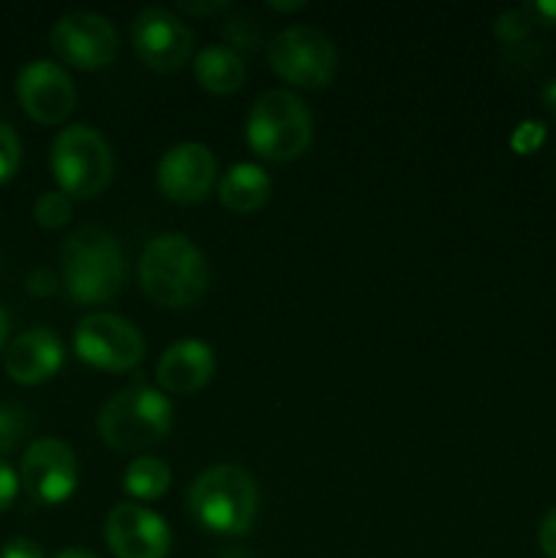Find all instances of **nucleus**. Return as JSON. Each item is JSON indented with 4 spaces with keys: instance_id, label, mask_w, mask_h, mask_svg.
I'll list each match as a JSON object with an SVG mask.
<instances>
[{
    "instance_id": "1",
    "label": "nucleus",
    "mask_w": 556,
    "mask_h": 558,
    "mask_svg": "<svg viewBox=\"0 0 556 558\" xmlns=\"http://www.w3.org/2000/svg\"><path fill=\"white\" fill-rule=\"evenodd\" d=\"M140 283L156 305L189 308L210 287V265L183 234H158L142 251Z\"/></svg>"
},
{
    "instance_id": "2",
    "label": "nucleus",
    "mask_w": 556,
    "mask_h": 558,
    "mask_svg": "<svg viewBox=\"0 0 556 558\" xmlns=\"http://www.w3.org/2000/svg\"><path fill=\"white\" fill-rule=\"evenodd\" d=\"M189 510L202 529L223 537H240L254 526L259 490L251 474L240 466H213L194 480Z\"/></svg>"
},
{
    "instance_id": "3",
    "label": "nucleus",
    "mask_w": 556,
    "mask_h": 558,
    "mask_svg": "<svg viewBox=\"0 0 556 558\" xmlns=\"http://www.w3.org/2000/svg\"><path fill=\"white\" fill-rule=\"evenodd\" d=\"M63 283L71 300L109 303L125 283V256L118 240L98 227H85L63 245Z\"/></svg>"
},
{
    "instance_id": "4",
    "label": "nucleus",
    "mask_w": 556,
    "mask_h": 558,
    "mask_svg": "<svg viewBox=\"0 0 556 558\" xmlns=\"http://www.w3.org/2000/svg\"><path fill=\"white\" fill-rule=\"evenodd\" d=\"M172 428V403L147 385H134L109 398L98 412V436L123 452L145 450Z\"/></svg>"
},
{
    "instance_id": "5",
    "label": "nucleus",
    "mask_w": 556,
    "mask_h": 558,
    "mask_svg": "<svg viewBox=\"0 0 556 558\" xmlns=\"http://www.w3.org/2000/svg\"><path fill=\"white\" fill-rule=\"evenodd\" d=\"M245 136L262 158L287 163L309 150L314 123L305 104L294 93L267 90L251 107Z\"/></svg>"
},
{
    "instance_id": "6",
    "label": "nucleus",
    "mask_w": 556,
    "mask_h": 558,
    "mask_svg": "<svg viewBox=\"0 0 556 558\" xmlns=\"http://www.w3.org/2000/svg\"><path fill=\"white\" fill-rule=\"evenodd\" d=\"M49 163L60 191L80 199L101 194L114 174L112 147L90 125H71L60 131L52 142Z\"/></svg>"
},
{
    "instance_id": "7",
    "label": "nucleus",
    "mask_w": 556,
    "mask_h": 558,
    "mask_svg": "<svg viewBox=\"0 0 556 558\" xmlns=\"http://www.w3.org/2000/svg\"><path fill=\"white\" fill-rule=\"evenodd\" d=\"M267 60L283 82L303 90L330 85L338 69V52L330 38L314 25H292L267 44Z\"/></svg>"
},
{
    "instance_id": "8",
    "label": "nucleus",
    "mask_w": 556,
    "mask_h": 558,
    "mask_svg": "<svg viewBox=\"0 0 556 558\" xmlns=\"http://www.w3.org/2000/svg\"><path fill=\"white\" fill-rule=\"evenodd\" d=\"M74 349L80 360L101 371H129L145 357V338L129 319L114 314H87L76 325Z\"/></svg>"
},
{
    "instance_id": "9",
    "label": "nucleus",
    "mask_w": 556,
    "mask_h": 558,
    "mask_svg": "<svg viewBox=\"0 0 556 558\" xmlns=\"http://www.w3.org/2000/svg\"><path fill=\"white\" fill-rule=\"evenodd\" d=\"M55 54L74 69L93 71L104 69L118 54V31L112 22L90 11H74L55 22L49 36Z\"/></svg>"
},
{
    "instance_id": "10",
    "label": "nucleus",
    "mask_w": 556,
    "mask_h": 558,
    "mask_svg": "<svg viewBox=\"0 0 556 558\" xmlns=\"http://www.w3.org/2000/svg\"><path fill=\"white\" fill-rule=\"evenodd\" d=\"M20 480L27 496L38 505H63L80 480L74 450L60 439L33 441L22 458Z\"/></svg>"
},
{
    "instance_id": "11",
    "label": "nucleus",
    "mask_w": 556,
    "mask_h": 558,
    "mask_svg": "<svg viewBox=\"0 0 556 558\" xmlns=\"http://www.w3.org/2000/svg\"><path fill=\"white\" fill-rule=\"evenodd\" d=\"M131 44L145 65L156 71H178L191 58L194 33L167 9H145L131 27Z\"/></svg>"
},
{
    "instance_id": "12",
    "label": "nucleus",
    "mask_w": 556,
    "mask_h": 558,
    "mask_svg": "<svg viewBox=\"0 0 556 558\" xmlns=\"http://www.w3.org/2000/svg\"><path fill=\"white\" fill-rule=\"evenodd\" d=\"M16 96L22 109L36 123L55 125L71 114L76 90L71 76L52 60H33L16 76Z\"/></svg>"
},
{
    "instance_id": "13",
    "label": "nucleus",
    "mask_w": 556,
    "mask_h": 558,
    "mask_svg": "<svg viewBox=\"0 0 556 558\" xmlns=\"http://www.w3.org/2000/svg\"><path fill=\"white\" fill-rule=\"evenodd\" d=\"M104 537L118 558H167L172 534L167 523L140 505H118L104 523Z\"/></svg>"
},
{
    "instance_id": "14",
    "label": "nucleus",
    "mask_w": 556,
    "mask_h": 558,
    "mask_svg": "<svg viewBox=\"0 0 556 558\" xmlns=\"http://www.w3.org/2000/svg\"><path fill=\"white\" fill-rule=\"evenodd\" d=\"M216 156L200 142H183L164 153L158 163V189L167 199L194 205L210 194L216 183Z\"/></svg>"
},
{
    "instance_id": "15",
    "label": "nucleus",
    "mask_w": 556,
    "mask_h": 558,
    "mask_svg": "<svg viewBox=\"0 0 556 558\" xmlns=\"http://www.w3.org/2000/svg\"><path fill=\"white\" fill-rule=\"evenodd\" d=\"M63 365V343L49 327H33L5 349V374L16 385H41Z\"/></svg>"
},
{
    "instance_id": "16",
    "label": "nucleus",
    "mask_w": 556,
    "mask_h": 558,
    "mask_svg": "<svg viewBox=\"0 0 556 558\" xmlns=\"http://www.w3.org/2000/svg\"><path fill=\"white\" fill-rule=\"evenodd\" d=\"M216 374V354L205 341L185 338V341L172 343L158 360V385L167 392L178 396H191L202 390Z\"/></svg>"
},
{
    "instance_id": "17",
    "label": "nucleus",
    "mask_w": 556,
    "mask_h": 558,
    "mask_svg": "<svg viewBox=\"0 0 556 558\" xmlns=\"http://www.w3.org/2000/svg\"><path fill=\"white\" fill-rule=\"evenodd\" d=\"M270 178L256 163H234L218 185V196L232 213L249 216L270 199Z\"/></svg>"
},
{
    "instance_id": "18",
    "label": "nucleus",
    "mask_w": 556,
    "mask_h": 558,
    "mask_svg": "<svg viewBox=\"0 0 556 558\" xmlns=\"http://www.w3.org/2000/svg\"><path fill=\"white\" fill-rule=\"evenodd\" d=\"M196 80L205 90L218 93V96H229V93H238L245 82V63L243 54H238L234 49L216 44V47H207L196 54L194 60Z\"/></svg>"
},
{
    "instance_id": "19",
    "label": "nucleus",
    "mask_w": 556,
    "mask_h": 558,
    "mask_svg": "<svg viewBox=\"0 0 556 558\" xmlns=\"http://www.w3.org/2000/svg\"><path fill=\"white\" fill-rule=\"evenodd\" d=\"M172 485V469L161 461V458H134L125 466L123 488L129 490L134 499H161Z\"/></svg>"
},
{
    "instance_id": "20",
    "label": "nucleus",
    "mask_w": 556,
    "mask_h": 558,
    "mask_svg": "<svg viewBox=\"0 0 556 558\" xmlns=\"http://www.w3.org/2000/svg\"><path fill=\"white\" fill-rule=\"evenodd\" d=\"M71 213H74V207H71V199L63 191H47L33 205V218L44 229L65 227L71 221Z\"/></svg>"
},
{
    "instance_id": "21",
    "label": "nucleus",
    "mask_w": 556,
    "mask_h": 558,
    "mask_svg": "<svg viewBox=\"0 0 556 558\" xmlns=\"http://www.w3.org/2000/svg\"><path fill=\"white\" fill-rule=\"evenodd\" d=\"M223 38H227L229 49L240 54V49H256L262 41V27L256 25L254 16L249 11H234L223 25Z\"/></svg>"
},
{
    "instance_id": "22",
    "label": "nucleus",
    "mask_w": 556,
    "mask_h": 558,
    "mask_svg": "<svg viewBox=\"0 0 556 558\" xmlns=\"http://www.w3.org/2000/svg\"><path fill=\"white\" fill-rule=\"evenodd\" d=\"M31 420L20 403H0V452H11L25 439Z\"/></svg>"
},
{
    "instance_id": "23",
    "label": "nucleus",
    "mask_w": 556,
    "mask_h": 558,
    "mask_svg": "<svg viewBox=\"0 0 556 558\" xmlns=\"http://www.w3.org/2000/svg\"><path fill=\"white\" fill-rule=\"evenodd\" d=\"M534 20H532V11L529 5H521V9H510L494 22V33L499 41L505 44H518L527 38V33L532 31Z\"/></svg>"
},
{
    "instance_id": "24",
    "label": "nucleus",
    "mask_w": 556,
    "mask_h": 558,
    "mask_svg": "<svg viewBox=\"0 0 556 558\" xmlns=\"http://www.w3.org/2000/svg\"><path fill=\"white\" fill-rule=\"evenodd\" d=\"M22 163V142L9 123H0V185L9 183Z\"/></svg>"
},
{
    "instance_id": "25",
    "label": "nucleus",
    "mask_w": 556,
    "mask_h": 558,
    "mask_svg": "<svg viewBox=\"0 0 556 558\" xmlns=\"http://www.w3.org/2000/svg\"><path fill=\"white\" fill-rule=\"evenodd\" d=\"M545 140V125L537 123V120H523L521 125H516V131H512V150L521 153V156H529V153L537 150L540 145H543Z\"/></svg>"
},
{
    "instance_id": "26",
    "label": "nucleus",
    "mask_w": 556,
    "mask_h": 558,
    "mask_svg": "<svg viewBox=\"0 0 556 558\" xmlns=\"http://www.w3.org/2000/svg\"><path fill=\"white\" fill-rule=\"evenodd\" d=\"M16 494H20V480H16L14 469L0 458V512H5L14 505Z\"/></svg>"
},
{
    "instance_id": "27",
    "label": "nucleus",
    "mask_w": 556,
    "mask_h": 558,
    "mask_svg": "<svg viewBox=\"0 0 556 558\" xmlns=\"http://www.w3.org/2000/svg\"><path fill=\"white\" fill-rule=\"evenodd\" d=\"M0 558H44V550L38 548L36 539L14 537L0 548Z\"/></svg>"
},
{
    "instance_id": "28",
    "label": "nucleus",
    "mask_w": 556,
    "mask_h": 558,
    "mask_svg": "<svg viewBox=\"0 0 556 558\" xmlns=\"http://www.w3.org/2000/svg\"><path fill=\"white\" fill-rule=\"evenodd\" d=\"M537 543L545 558H556V507L543 518V521H540Z\"/></svg>"
},
{
    "instance_id": "29",
    "label": "nucleus",
    "mask_w": 556,
    "mask_h": 558,
    "mask_svg": "<svg viewBox=\"0 0 556 558\" xmlns=\"http://www.w3.org/2000/svg\"><path fill=\"white\" fill-rule=\"evenodd\" d=\"M58 276H55L52 270H36L27 276V292L31 294H38V298H47V294H55L58 292Z\"/></svg>"
},
{
    "instance_id": "30",
    "label": "nucleus",
    "mask_w": 556,
    "mask_h": 558,
    "mask_svg": "<svg viewBox=\"0 0 556 558\" xmlns=\"http://www.w3.org/2000/svg\"><path fill=\"white\" fill-rule=\"evenodd\" d=\"M534 22L543 25H556V0H540V3H529Z\"/></svg>"
},
{
    "instance_id": "31",
    "label": "nucleus",
    "mask_w": 556,
    "mask_h": 558,
    "mask_svg": "<svg viewBox=\"0 0 556 558\" xmlns=\"http://www.w3.org/2000/svg\"><path fill=\"white\" fill-rule=\"evenodd\" d=\"M180 9L189 11V14H216V11L232 9L229 3H180Z\"/></svg>"
},
{
    "instance_id": "32",
    "label": "nucleus",
    "mask_w": 556,
    "mask_h": 558,
    "mask_svg": "<svg viewBox=\"0 0 556 558\" xmlns=\"http://www.w3.org/2000/svg\"><path fill=\"white\" fill-rule=\"evenodd\" d=\"M543 104H545V109H548V112L556 118V80L545 85V90H543Z\"/></svg>"
},
{
    "instance_id": "33",
    "label": "nucleus",
    "mask_w": 556,
    "mask_h": 558,
    "mask_svg": "<svg viewBox=\"0 0 556 558\" xmlns=\"http://www.w3.org/2000/svg\"><path fill=\"white\" fill-rule=\"evenodd\" d=\"M55 558H98V556H93L90 550H82V548H69V550H60L58 556Z\"/></svg>"
},
{
    "instance_id": "34",
    "label": "nucleus",
    "mask_w": 556,
    "mask_h": 558,
    "mask_svg": "<svg viewBox=\"0 0 556 558\" xmlns=\"http://www.w3.org/2000/svg\"><path fill=\"white\" fill-rule=\"evenodd\" d=\"M5 336H9V314H5L3 305H0V349H3Z\"/></svg>"
},
{
    "instance_id": "35",
    "label": "nucleus",
    "mask_w": 556,
    "mask_h": 558,
    "mask_svg": "<svg viewBox=\"0 0 556 558\" xmlns=\"http://www.w3.org/2000/svg\"><path fill=\"white\" fill-rule=\"evenodd\" d=\"M303 0H294V3H270V9H276V11H298V9H303Z\"/></svg>"
},
{
    "instance_id": "36",
    "label": "nucleus",
    "mask_w": 556,
    "mask_h": 558,
    "mask_svg": "<svg viewBox=\"0 0 556 558\" xmlns=\"http://www.w3.org/2000/svg\"><path fill=\"white\" fill-rule=\"evenodd\" d=\"M221 558H249V554H243V550H227Z\"/></svg>"
}]
</instances>
